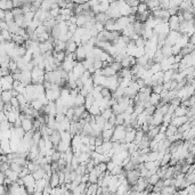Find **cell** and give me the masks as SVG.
I'll return each instance as SVG.
<instances>
[{
  "label": "cell",
  "mask_w": 195,
  "mask_h": 195,
  "mask_svg": "<svg viewBox=\"0 0 195 195\" xmlns=\"http://www.w3.org/2000/svg\"><path fill=\"white\" fill-rule=\"evenodd\" d=\"M126 134H127V127L124 124H118L114 127V134H113L112 142L126 143Z\"/></svg>",
  "instance_id": "1"
},
{
  "label": "cell",
  "mask_w": 195,
  "mask_h": 195,
  "mask_svg": "<svg viewBox=\"0 0 195 195\" xmlns=\"http://www.w3.org/2000/svg\"><path fill=\"white\" fill-rule=\"evenodd\" d=\"M32 73V83L37 85V83H44L45 82V74L46 70L41 68L39 66H34L33 70L31 71Z\"/></svg>",
  "instance_id": "2"
},
{
  "label": "cell",
  "mask_w": 195,
  "mask_h": 195,
  "mask_svg": "<svg viewBox=\"0 0 195 195\" xmlns=\"http://www.w3.org/2000/svg\"><path fill=\"white\" fill-rule=\"evenodd\" d=\"M14 78L13 74L5 75L1 78V89L2 90H11L14 88Z\"/></svg>",
  "instance_id": "3"
},
{
  "label": "cell",
  "mask_w": 195,
  "mask_h": 195,
  "mask_svg": "<svg viewBox=\"0 0 195 195\" xmlns=\"http://www.w3.org/2000/svg\"><path fill=\"white\" fill-rule=\"evenodd\" d=\"M139 177H140V172H139V169H132L127 171V180L128 183L131 185H136L138 181Z\"/></svg>",
  "instance_id": "4"
},
{
  "label": "cell",
  "mask_w": 195,
  "mask_h": 195,
  "mask_svg": "<svg viewBox=\"0 0 195 195\" xmlns=\"http://www.w3.org/2000/svg\"><path fill=\"white\" fill-rule=\"evenodd\" d=\"M130 24L129 16H121L120 19H115V31H122Z\"/></svg>",
  "instance_id": "5"
},
{
  "label": "cell",
  "mask_w": 195,
  "mask_h": 195,
  "mask_svg": "<svg viewBox=\"0 0 195 195\" xmlns=\"http://www.w3.org/2000/svg\"><path fill=\"white\" fill-rule=\"evenodd\" d=\"M168 24H169V27H170V30L171 31H179V29H180L179 16L177 15V14L171 15L168 21Z\"/></svg>",
  "instance_id": "6"
},
{
  "label": "cell",
  "mask_w": 195,
  "mask_h": 195,
  "mask_svg": "<svg viewBox=\"0 0 195 195\" xmlns=\"http://www.w3.org/2000/svg\"><path fill=\"white\" fill-rule=\"evenodd\" d=\"M21 82H22L23 85H25V86L32 83V73H31V71H29V70H23Z\"/></svg>",
  "instance_id": "7"
},
{
  "label": "cell",
  "mask_w": 195,
  "mask_h": 195,
  "mask_svg": "<svg viewBox=\"0 0 195 195\" xmlns=\"http://www.w3.org/2000/svg\"><path fill=\"white\" fill-rule=\"evenodd\" d=\"M187 121H189L187 115H183V116L173 115L172 120H171V124H173V126H176V127L179 128L180 126H183V124H184L185 122H187Z\"/></svg>",
  "instance_id": "8"
},
{
  "label": "cell",
  "mask_w": 195,
  "mask_h": 195,
  "mask_svg": "<svg viewBox=\"0 0 195 195\" xmlns=\"http://www.w3.org/2000/svg\"><path fill=\"white\" fill-rule=\"evenodd\" d=\"M49 139L53 142L54 146L57 147L58 146V144H60V142L62 140V132H60V130L55 129V130L53 131V134L49 136Z\"/></svg>",
  "instance_id": "9"
},
{
  "label": "cell",
  "mask_w": 195,
  "mask_h": 195,
  "mask_svg": "<svg viewBox=\"0 0 195 195\" xmlns=\"http://www.w3.org/2000/svg\"><path fill=\"white\" fill-rule=\"evenodd\" d=\"M75 54H77V58H78V62H83V60L87 58V50L85 48V46L81 45L78 47V49L75 50Z\"/></svg>",
  "instance_id": "10"
},
{
  "label": "cell",
  "mask_w": 195,
  "mask_h": 195,
  "mask_svg": "<svg viewBox=\"0 0 195 195\" xmlns=\"http://www.w3.org/2000/svg\"><path fill=\"white\" fill-rule=\"evenodd\" d=\"M85 71H86V68H85V66H83L82 62H77L75 66L73 68V73H74L78 78H81L82 74L85 73Z\"/></svg>",
  "instance_id": "11"
},
{
  "label": "cell",
  "mask_w": 195,
  "mask_h": 195,
  "mask_svg": "<svg viewBox=\"0 0 195 195\" xmlns=\"http://www.w3.org/2000/svg\"><path fill=\"white\" fill-rule=\"evenodd\" d=\"M54 47L56 52H65L66 50V41L60 40V39H55L54 40Z\"/></svg>",
  "instance_id": "12"
},
{
  "label": "cell",
  "mask_w": 195,
  "mask_h": 195,
  "mask_svg": "<svg viewBox=\"0 0 195 195\" xmlns=\"http://www.w3.org/2000/svg\"><path fill=\"white\" fill-rule=\"evenodd\" d=\"M78 44L75 42V40L72 38V39H70V40H68L66 41V53H75V50L78 49Z\"/></svg>",
  "instance_id": "13"
},
{
  "label": "cell",
  "mask_w": 195,
  "mask_h": 195,
  "mask_svg": "<svg viewBox=\"0 0 195 195\" xmlns=\"http://www.w3.org/2000/svg\"><path fill=\"white\" fill-rule=\"evenodd\" d=\"M0 8L4 10H13L14 9V1L13 0H0Z\"/></svg>",
  "instance_id": "14"
},
{
  "label": "cell",
  "mask_w": 195,
  "mask_h": 195,
  "mask_svg": "<svg viewBox=\"0 0 195 195\" xmlns=\"http://www.w3.org/2000/svg\"><path fill=\"white\" fill-rule=\"evenodd\" d=\"M49 184L52 187H56V186H60V175L58 172H53V175L49 178Z\"/></svg>",
  "instance_id": "15"
},
{
  "label": "cell",
  "mask_w": 195,
  "mask_h": 195,
  "mask_svg": "<svg viewBox=\"0 0 195 195\" xmlns=\"http://www.w3.org/2000/svg\"><path fill=\"white\" fill-rule=\"evenodd\" d=\"M113 134H114V128H112V129H103L102 137L104 139V142H106V140H112Z\"/></svg>",
  "instance_id": "16"
},
{
  "label": "cell",
  "mask_w": 195,
  "mask_h": 195,
  "mask_svg": "<svg viewBox=\"0 0 195 195\" xmlns=\"http://www.w3.org/2000/svg\"><path fill=\"white\" fill-rule=\"evenodd\" d=\"M162 101V97H161V94H156V93H152L150 96V102L152 105H155L158 106Z\"/></svg>",
  "instance_id": "17"
},
{
  "label": "cell",
  "mask_w": 195,
  "mask_h": 195,
  "mask_svg": "<svg viewBox=\"0 0 195 195\" xmlns=\"http://www.w3.org/2000/svg\"><path fill=\"white\" fill-rule=\"evenodd\" d=\"M188 110H189V107H187V106H185V105H183V104H181V105H179L176 110H175V115H176V116L187 115Z\"/></svg>",
  "instance_id": "18"
},
{
  "label": "cell",
  "mask_w": 195,
  "mask_h": 195,
  "mask_svg": "<svg viewBox=\"0 0 195 195\" xmlns=\"http://www.w3.org/2000/svg\"><path fill=\"white\" fill-rule=\"evenodd\" d=\"M98 186L99 185L97 183H88V186H87V191H86V194H91V195H96L97 194V189H98Z\"/></svg>",
  "instance_id": "19"
},
{
  "label": "cell",
  "mask_w": 195,
  "mask_h": 195,
  "mask_svg": "<svg viewBox=\"0 0 195 195\" xmlns=\"http://www.w3.org/2000/svg\"><path fill=\"white\" fill-rule=\"evenodd\" d=\"M102 74L105 75V77H112V75L118 74V72H116L111 65H109V66H105V68H102Z\"/></svg>",
  "instance_id": "20"
},
{
  "label": "cell",
  "mask_w": 195,
  "mask_h": 195,
  "mask_svg": "<svg viewBox=\"0 0 195 195\" xmlns=\"http://www.w3.org/2000/svg\"><path fill=\"white\" fill-rule=\"evenodd\" d=\"M11 90H2V94H1V102H4V103H9V102H10V99L13 98V93H11Z\"/></svg>",
  "instance_id": "21"
},
{
  "label": "cell",
  "mask_w": 195,
  "mask_h": 195,
  "mask_svg": "<svg viewBox=\"0 0 195 195\" xmlns=\"http://www.w3.org/2000/svg\"><path fill=\"white\" fill-rule=\"evenodd\" d=\"M134 33H136V32H135V27H134V24H132V23H130L127 27H124L123 30H122V34H123V35H127V37L129 38L131 37Z\"/></svg>",
  "instance_id": "22"
},
{
  "label": "cell",
  "mask_w": 195,
  "mask_h": 195,
  "mask_svg": "<svg viewBox=\"0 0 195 195\" xmlns=\"http://www.w3.org/2000/svg\"><path fill=\"white\" fill-rule=\"evenodd\" d=\"M177 132H178V127L170 123L168 126V128H167V130H165V136H167V137H170V136L176 135Z\"/></svg>",
  "instance_id": "23"
},
{
  "label": "cell",
  "mask_w": 195,
  "mask_h": 195,
  "mask_svg": "<svg viewBox=\"0 0 195 195\" xmlns=\"http://www.w3.org/2000/svg\"><path fill=\"white\" fill-rule=\"evenodd\" d=\"M95 19H96L97 22H101V23H104V24H105V23L110 19V17L106 13H98V14L95 15Z\"/></svg>",
  "instance_id": "24"
},
{
  "label": "cell",
  "mask_w": 195,
  "mask_h": 195,
  "mask_svg": "<svg viewBox=\"0 0 195 195\" xmlns=\"http://www.w3.org/2000/svg\"><path fill=\"white\" fill-rule=\"evenodd\" d=\"M147 6L150 8V10L153 11L161 7V4H160V0H148L147 1Z\"/></svg>",
  "instance_id": "25"
},
{
  "label": "cell",
  "mask_w": 195,
  "mask_h": 195,
  "mask_svg": "<svg viewBox=\"0 0 195 195\" xmlns=\"http://www.w3.org/2000/svg\"><path fill=\"white\" fill-rule=\"evenodd\" d=\"M95 97H94V95L91 94V93H89V94L86 96V103H85V106H86V109L87 110H89L90 107H91V105L95 103Z\"/></svg>",
  "instance_id": "26"
},
{
  "label": "cell",
  "mask_w": 195,
  "mask_h": 195,
  "mask_svg": "<svg viewBox=\"0 0 195 195\" xmlns=\"http://www.w3.org/2000/svg\"><path fill=\"white\" fill-rule=\"evenodd\" d=\"M85 103H86V96H83L82 94H79L74 98V106L85 105Z\"/></svg>",
  "instance_id": "27"
},
{
  "label": "cell",
  "mask_w": 195,
  "mask_h": 195,
  "mask_svg": "<svg viewBox=\"0 0 195 195\" xmlns=\"http://www.w3.org/2000/svg\"><path fill=\"white\" fill-rule=\"evenodd\" d=\"M30 103H31V106H32L34 110H37V111H40V110H41L42 107L45 106V104H44V103H42L40 99H38V98H37V99H33V101L30 102Z\"/></svg>",
  "instance_id": "28"
},
{
  "label": "cell",
  "mask_w": 195,
  "mask_h": 195,
  "mask_svg": "<svg viewBox=\"0 0 195 195\" xmlns=\"http://www.w3.org/2000/svg\"><path fill=\"white\" fill-rule=\"evenodd\" d=\"M34 176V178H35V180H38V179H41V178H45V176H46V171H45V169L42 168H39L37 170V171H34L33 173H32Z\"/></svg>",
  "instance_id": "29"
},
{
  "label": "cell",
  "mask_w": 195,
  "mask_h": 195,
  "mask_svg": "<svg viewBox=\"0 0 195 195\" xmlns=\"http://www.w3.org/2000/svg\"><path fill=\"white\" fill-rule=\"evenodd\" d=\"M177 192V188L175 186H164L162 188L161 194H175Z\"/></svg>",
  "instance_id": "30"
},
{
  "label": "cell",
  "mask_w": 195,
  "mask_h": 195,
  "mask_svg": "<svg viewBox=\"0 0 195 195\" xmlns=\"http://www.w3.org/2000/svg\"><path fill=\"white\" fill-rule=\"evenodd\" d=\"M54 2L52 0H44L41 4V8L42 9H45V10H50L52 7H53Z\"/></svg>",
  "instance_id": "31"
},
{
  "label": "cell",
  "mask_w": 195,
  "mask_h": 195,
  "mask_svg": "<svg viewBox=\"0 0 195 195\" xmlns=\"http://www.w3.org/2000/svg\"><path fill=\"white\" fill-rule=\"evenodd\" d=\"M160 179H161V177L159 176L158 173H154V175H152V176H151L147 180H148V184H151V185H155Z\"/></svg>",
  "instance_id": "32"
},
{
  "label": "cell",
  "mask_w": 195,
  "mask_h": 195,
  "mask_svg": "<svg viewBox=\"0 0 195 195\" xmlns=\"http://www.w3.org/2000/svg\"><path fill=\"white\" fill-rule=\"evenodd\" d=\"M137 9H138L137 14H138V13H145V11L150 10V8L147 6V2H140V4L138 5V7H137Z\"/></svg>",
  "instance_id": "33"
},
{
  "label": "cell",
  "mask_w": 195,
  "mask_h": 195,
  "mask_svg": "<svg viewBox=\"0 0 195 195\" xmlns=\"http://www.w3.org/2000/svg\"><path fill=\"white\" fill-rule=\"evenodd\" d=\"M102 115L104 116L106 120H109L110 118L112 116V114H113V111H112V107H107V109H105L104 111H102V113H101Z\"/></svg>",
  "instance_id": "34"
},
{
  "label": "cell",
  "mask_w": 195,
  "mask_h": 195,
  "mask_svg": "<svg viewBox=\"0 0 195 195\" xmlns=\"http://www.w3.org/2000/svg\"><path fill=\"white\" fill-rule=\"evenodd\" d=\"M122 171H123V167L120 164H116L115 167H114V169L111 171V175H113V176H118V175H120Z\"/></svg>",
  "instance_id": "35"
},
{
  "label": "cell",
  "mask_w": 195,
  "mask_h": 195,
  "mask_svg": "<svg viewBox=\"0 0 195 195\" xmlns=\"http://www.w3.org/2000/svg\"><path fill=\"white\" fill-rule=\"evenodd\" d=\"M23 168H24V167H22L21 164H19L17 162H15V161L10 162V169L15 170V171H17V172H21Z\"/></svg>",
  "instance_id": "36"
},
{
  "label": "cell",
  "mask_w": 195,
  "mask_h": 195,
  "mask_svg": "<svg viewBox=\"0 0 195 195\" xmlns=\"http://www.w3.org/2000/svg\"><path fill=\"white\" fill-rule=\"evenodd\" d=\"M94 66L96 70H101V68H104V62L99 58H95L94 60Z\"/></svg>",
  "instance_id": "37"
},
{
  "label": "cell",
  "mask_w": 195,
  "mask_h": 195,
  "mask_svg": "<svg viewBox=\"0 0 195 195\" xmlns=\"http://www.w3.org/2000/svg\"><path fill=\"white\" fill-rule=\"evenodd\" d=\"M146 41H147V40H145V39H144V38L140 35V37H139L137 40H135V44H136V46H137V47H145V46H146Z\"/></svg>",
  "instance_id": "38"
},
{
  "label": "cell",
  "mask_w": 195,
  "mask_h": 195,
  "mask_svg": "<svg viewBox=\"0 0 195 195\" xmlns=\"http://www.w3.org/2000/svg\"><path fill=\"white\" fill-rule=\"evenodd\" d=\"M65 115H66V118H68V119H70V120H73V118H74V107H70V109L68 110V112H66V114H65Z\"/></svg>",
  "instance_id": "39"
},
{
  "label": "cell",
  "mask_w": 195,
  "mask_h": 195,
  "mask_svg": "<svg viewBox=\"0 0 195 195\" xmlns=\"http://www.w3.org/2000/svg\"><path fill=\"white\" fill-rule=\"evenodd\" d=\"M10 104L14 106V107H19V98L14 97V96H13V98L10 99Z\"/></svg>",
  "instance_id": "40"
},
{
  "label": "cell",
  "mask_w": 195,
  "mask_h": 195,
  "mask_svg": "<svg viewBox=\"0 0 195 195\" xmlns=\"http://www.w3.org/2000/svg\"><path fill=\"white\" fill-rule=\"evenodd\" d=\"M52 191H53V187L50 186V184H48L44 188V195H47V194H52Z\"/></svg>",
  "instance_id": "41"
},
{
  "label": "cell",
  "mask_w": 195,
  "mask_h": 195,
  "mask_svg": "<svg viewBox=\"0 0 195 195\" xmlns=\"http://www.w3.org/2000/svg\"><path fill=\"white\" fill-rule=\"evenodd\" d=\"M115 165L116 164L112 161V160H111V161H109V162H107V171H110V172H111L113 169H114V167H115Z\"/></svg>",
  "instance_id": "42"
},
{
  "label": "cell",
  "mask_w": 195,
  "mask_h": 195,
  "mask_svg": "<svg viewBox=\"0 0 195 195\" xmlns=\"http://www.w3.org/2000/svg\"><path fill=\"white\" fill-rule=\"evenodd\" d=\"M72 1L75 4H82V0H72Z\"/></svg>",
  "instance_id": "43"
}]
</instances>
